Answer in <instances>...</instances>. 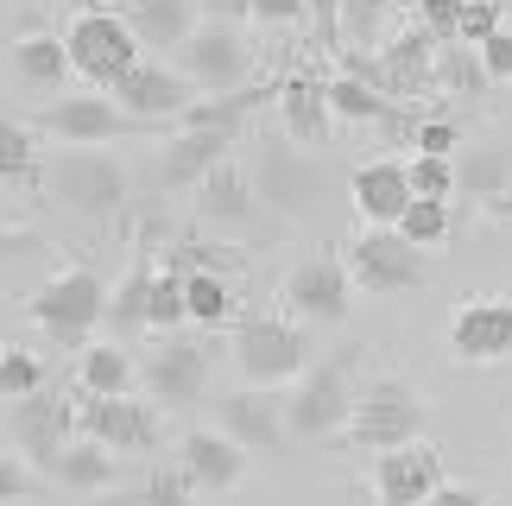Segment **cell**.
I'll return each mask as SVG.
<instances>
[{"label": "cell", "instance_id": "cell-23", "mask_svg": "<svg viewBox=\"0 0 512 506\" xmlns=\"http://www.w3.org/2000/svg\"><path fill=\"white\" fill-rule=\"evenodd\" d=\"M127 26L140 38V51H184V38L203 26V7L196 0H127Z\"/></svg>", "mask_w": 512, "mask_h": 506}, {"label": "cell", "instance_id": "cell-13", "mask_svg": "<svg viewBox=\"0 0 512 506\" xmlns=\"http://www.w3.org/2000/svg\"><path fill=\"white\" fill-rule=\"evenodd\" d=\"M215 431H228L247 456L285 450L291 431H285V399H279V386H234V393H222V399H215Z\"/></svg>", "mask_w": 512, "mask_h": 506}, {"label": "cell", "instance_id": "cell-7", "mask_svg": "<svg viewBox=\"0 0 512 506\" xmlns=\"http://www.w3.org/2000/svg\"><path fill=\"white\" fill-rule=\"evenodd\" d=\"M177 70L196 95H241L253 76V38L228 19H203L177 51Z\"/></svg>", "mask_w": 512, "mask_h": 506}, {"label": "cell", "instance_id": "cell-44", "mask_svg": "<svg viewBox=\"0 0 512 506\" xmlns=\"http://www.w3.org/2000/svg\"><path fill=\"white\" fill-rule=\"evenodd\" d=\"M38 494V475H32V462H19V456H0V506H13V500H26Z\"/></svg>", "mask_w": 512, "mask_h": 506}, {"label": "cell", "instance_id": "cell-29", "mask_svg": "<svg viewBox=\"0 0 512 506\" xmlns=\"http://www.w3.org/2000/svg\"><path fill=\"white\" fill-rule=\"evenodd\" d=\"M323 89H329V114H336V121H348V127H386L392 114H399V102H392V95H380L373 83H361V76H348V70L323 76Z\"/></svg>", "mask_w": 512, "mask_h": 506}, {"label": "cell", "instance_id": "cell-37", "mask_svg": "<svg viewBox=\"0 0 512 506\" xmlns=\"http://www.w3.org/2000/svg\"><path fill=\"white\" fill-rule=\"evenodd\" d=\"M190 475L177 469V462H159V469H152L146 481H140V494H127L121 506H190Z\"/></svg>", "mask_w": 512, "mask_h": 506}, {"label": "cell", "instance_id": "cell-38", "mask_svg": "<svg viewBox=\"0 0 512 506\" xmlns=\"http://www.w3.org/2000/svg\"><path fill=\"white\" fill-rule=\"evenodd\" d=\"M45 386V361L32 355V348H0V399H26Z\"/></svg>", "mask_w": 512, "mask_h": 506}, {"label": "cell", "instance_id": "cell-46", "mask_svg": "<svg viewBox=\"0 0 512 506\" xmlns=\"http://www.w3.org/2000/svg\"><path fill=\"white\" fill-rule=\"evenodd\" d=\"M481 64H487V76H494V83H512V32H494L481 45Z\"/></svg>", "mask_w": 512, "mask_h": 506}, {"label": "cell", "instance_id": "cell-28", "mask_svg": "<svg viewBox=\"0 0 512 506\" xmlns=\"http://www.w3.org/2000/svg\"><path fill=\"white\" fill-rule=\"evenodd\" d=\"M456 190L475 197V203L506 197V190H512V146L506 140H481V146L456 152Z\"/></svg>", "mask_w": 512, "mask_h": 506}, {"label": "cell", "instance_id": "cell-8", "mask_svg": "<svg viewBox=\"0 0 512 506\" xmlns=\"http://www.w3.org/2000/svg\"><path fill=\"white\" fill-rule=\"evenodd\" d=\"M32 127L57 146H114L121 133H152V121H133L114 95H51L32 108Z\"/></svg>", "mask_w": 512, "mask_h": 506}, {"label": "cell", "instance_id": "cell-19", "mask_svg": "<svg viewBox=\"0 0 512 506\" xmlns=\"http://www.w3.org/2000/svg\"><path fill=\"white\" fill-rule=\"evenodd\" d=\"M177 469L190 475L196 494H234L247 481V450L215 424H196V431L177 437Z\"/></svg>", "mask_w": 512, "mask_h": 506}, {"label": "cell", "instance_id": "cell-12", "mask_svg": "<svg viewBox=\"0 0 512 506\" xmlns=\"http://www.w3.org/2000/svg\"><path fill=\"white\" fill-rule=\"evenodd\" d=\"M449 355L462 367L512 361V298H462L449 310Z\"/></svg>", "mask_w": 512, "mask_h": 506}, {"label": "cell", "instance_id": "cell-40", "mask_svg": "<svg viewBox=\"0 0 512 506\" xmlns=\"http://www.w3.org/2000/svg\"><path fill=\"white\" fill-rule=\"evenodd\" d=\"M405 171H411V190L418 197H456V159H430V152H411L405 159Z\"/></svg>", "mask_w": 512, "mask_h": 506}, {"label": "cell", "instance_id": "cell-21", "mask_svg": "<svg viewBox=\"0 0 512 506\" xmlns=\"http://www.w3.org/2000/svg\"><path fill=\"white\" fill-rule=\"evenodd\" d=\"M348 197H354L361 228H399L405 209L418 203V190H411V171L399 159H367V165H354Z\"/></svg>", "mask_w": 512, "mask_h": 506}, {"label": "cell", "instance_id": "cell-20", "mask_svg": "<svg viewBox=\"0 0 512 506\" xmlns=\"http://www.w3.org/2000/svg\"><path fill=\"white\" fill-rule=\"evenodd\" d=\"M241 127H171L159 152V190H196L215 165H228Z\"/></svg>", "mask_w": 512, "mask_h": 506}, {"label": "cell", "instance_id": "cell-11", "mask_svg": "<svg viewBox=\"0 0 512 506\" xmlns=\"http://www.w3.org/2000/svg\"><path fill=\"white\" fill-rule=\"evenodd\" d=\"M7 437H13V450L32 462V469H57V456L70 450V437H76V412H70V399L64 393H51V386H38V393L26 399H13L7 405Z\"/></svg>", "mask_w": 512, "mask_h": 506}, {"label": "cell", "instance_id": "cell-30", "mask_svg": "<svg viewBox=\"0 0 512 506\" xmlns=\"http://www.w3.org/2000/svg\"><path fill=\"white\" fill-rule=\"evenodd\" d=\"M152 279H159V266H152V260H133V266H127V279L108 291V329H114V336H133V329H146Z\"/></svg>", "mask_w": 512, "mask_h": 506}, {"label": "cell", "instance_id": "cell-25", "mask_svg": "<svg viewBox=\"0 0 512 506\" xmlns=\"http://www.w3.org/2000/svg\"><path fill=\"white\" fill-rule=\"evenodd\" d=\"M7 64H13L19 83H32V89H45V95H57V89L76 76L70 45H64L57 32H26V38H13V45H7Z\"/></svg>", "mask_w": 512, "mask_h": 506}, {"label": "cell", "instance_id": "cell-33", "mask_svg": "<svg viewBox=\"0 0 512 506\" xmlns=\"http://www.w3.org/2000/svg\"><path fill=\"white\" fill-rule=\"evenodd\" d=\"M399 13V0H342V51H373Z\"/></svg>", "mask_w": 512, "mask_h": 506}, {"label": "cell", "instance_id": "cell-26", "mask_svg": "<svg viewBox=\"0 0 512 506\" xmlns=\"http://www.w3.org/2000/svg\"><path fill=\"white\" fill-rule=\"evenodd\" d=\"M133 380H140V361H133L121 342L76 348V386H83V399H127Z\"/></svg>", "mask_w": 512, "mask_h": 506}, {"label": "cell", "instance_id": "cell-39", "mask_svg": "<svg viewBox=\"0 0 512 506\" xmlns=\"http://www.w3.org/2000/svg\"><path fill=\"white\" fill-rule=\"evenodd\" d=\"M411 152H430V159H456L462 152V127L449 121V114H424L418 108V121H411Z\"/></svg>", "mask_w": 512, "mask_h": 506}, {"label": "cell", "instance_id": "cell-6", "mask_svg": "<svg viewBox=\"0 0 512 506\" xmlns=\"http://www.w3.org/2000/svg\"><path fill=\"white\" fill-rule=\"evenodd\" d=\"M247 178L260 190V209H279V216H310V209H323V190H329V171L310 159V146L285 140V133L253 152Z\"/></svg>", "mask_w": 512, "mask_h": 506}, {"label": "cell", "instance_id": "cell-3", "mask_svg": "<svg viewBox=\"0 0 512 506\" xmlns=\"http://www.w3.org/2000/svg\"><path fill=\"white\" fill-rule=\"evenodd\" d=\"M228 355L241 367V386H285L317 361V342L298 317H234Z\"/></svg>", "mask_w": 512, "mask_h": 506}, {"label": "cell", "instance_id": "cell-18", "mask_svg": "<svg viewBox=\"0 0 512 506\" xmlns=\"http://www.w3.org/2000/svg\"><path fill=\"white\" fill-rule=\"evenodd\" d=\"M76 431L95 437V443H108L114 456H140L159 443V412H152L146 399H83L76 405Z\"/></svg>", "mask_w": 512, "mask_h": 506}, {"label": "cell", "instance_id": "cell-36", "mask_svg": "<svg viewBox=\"0 0 512 506\" xmlns=\"http://www.w3.org/2000/svg\"><path fill=\"white\" fill-rule=\"evenodd\" d=\"M449 228H456V209H449L443 197H418V203H411L405 209V222H399V235L411 241V247H443L449 241Z\"/></svg>", "mask_w": 512, "mask_h": 506}, {"label": "cell", "instance_id": "cell-27", "mask_svg": "<svg viewBox=\"0 0 512 506\" xmlns=\"http://www.w3.org/2000/svg\"><path fill=\"white\" fill-rule=\"evenodd\" d=\"M114 475H121V456H114L108 443L83 437V431L70 437V450L57 456V469H51V481H57V488H70V494H108Z\"/></svg>", "mask_w": 512, "mask_h": 506}, {"label": "cell", "instance_id": "cell-34", "mask_svg": "<svg viewBox=\"0 0 512 506\" xmlns=\"http://www.w3.org/2000/svg\"><path fill=\"white\" fill-rule=\"evenodd\" d=\"M184 323H190L184 272H177V266H159V279H152V304H146V329H152V336H177Z\"/></svg>", "mask_w": 512, "mask_h": 506}, {"label": "cell", "instance_id": "cell-17", "mask_svg": "<svg viewBox=\"0 0 512 506\" xmlns=\"http://www.w3.org/2000/svg\"><path fill=\"white\" fill-rule=\"evenodd\" d=\"M108 95L133 114V121H152V127H159V121L177 127V114L196 102V89L184 83V70H177V64H152V57H140V64H133Z\"/></svg>", "mask_w": 512, "mask_h": 506}, {"label": "cell", "instance_id": "cell-24", "mask_svg": "<svg viewBox=\"0 0 512 506\" xmlns=\"http://www.w3.org/2000/svg\"><path fill=\"white\" fill-rule=\"evenodd\" d=\"M253 209H260V190H253L247 165H215L203 184H196V216H203L209 228H247Z\"/></svg>", "mask_w": 512, "mask_h": 506}, {"label": "cell", "instance_id": "cell-48", "mask_svg": "<svg viewBox=\"0 0 512 506\" xmlns=\"http://www.w3.org/2000/svg\"><path fill=\"white\" fill-rule=\"evenodd\" d=\"M19 253H38V241L19 235V228H0V260H19Z\"/></svg>", "mask_w": 512, "mask_h": 506}, {"label": "cell", "instance_id": "cell-31", "mask_svg": "<svg viewBox=\"0 0 512 506\" xmlns=\"http://www.w3.org/2000/svg\"><path fill=\"white\" fill-rule=\"evenodd\" d=\"M184 298H190V323H203V329H222V323H234V310H241L228 272H203V266L184 272Z\"/></svg>", "mask_w": 512, "mask_h": 506}, {"label": "cell", "instance_id": "cell-47", "mask_svg": "<svg viewBox=\"0 0 512 506\" xmlns=\"http://www.w3.org/2000/svg\"><path fill=\"white\" fill-rule=\"evenodd\" d=\"M424 506H487V494L475 488V481H443V488L430 494Z\"/></svg>", "mask_w": 512, "mask_h": 506}, {"label": "cell", "instance_id": "cell-1", "mask_svg": "<svg viewBox=\"0 0 512 506\" xmlns=\"http://www.w3.org/2000/svg\"><path fill=\"white\" fill-rule=\"evenodd\" d=\"M354 361H361V348H342V355H323L298 374V386H291V399H285L291 443H329V437L348 431L354 399H361L354 393Z\"/></svg>", "mask_w": 512, "mask_h": 506}, {"label": "cell", "instance_id": "cell-14", "mask_svg": "<svg viewBox=\"0 0 512 506\" xmlns=\"http://www.w3.org/2000/svg\"><path fill=\"white\" fill-rule=\"evenodd\" d=\"M354 304V279H348V260H329V253H310V260L291 266L285 279V310L298 323H342Z\"/></svg>", "mask_w": 512, "mask_h": 506}, {"label": "cell", "instance_id": "cell-41", "mask_svg": "<svg viewBox=\"0 0 512 506\" xmlns=\"http://www.w3.org/2000/svg\"><path fill=\"white\" fill-rule=\"evenodd\" d=\"M462 13H468V0H418V26L437 45H462Z\"/></svg>", "mask_w": 512, "mask_h": 506}, {"label": "cell", "instance_id": "cell-16", "mask_svg": "<svg viewBox=\"0 0 512 506\" xmlns=\"http://www.w3.org/2000/svg\"><path fill=\"white\" fill-rule=\"evenodd\" d=\"M437 488H443V450L430 437L373 456V500L380 506H424Z\"/></svg>", "mask_w": 512, "mask_h": 506}, {"label": "cell", "instance_id": "cell-35", "mask_svg": "<svg viewBox=\"0 0 512 506\" xmlns=\"http://www.w3.org/2000/svg\"><path fill=\"white\" fill-rule=\"evenodd\" d=\"M32 121H13L0 114V184H26L38 178V140H32Z\"/></svg>", "mask_w": 512, "mask_h": 506}, {"label": "cell", "instance_id": "cell-22", "mask_svg": "<svg viewBox=\"0 0 512 506\" xmlns=\"http://www.w3.org/2000/svg\"><path fill=\"white\" fill-rule=\"evenodd\" d=\"M279 121H285V140H298V146H310V152L329 146L336 114H329V89H323L317 70L285 76V89H279Z\"/></svg>", "mask_w": 512, "mask_h": 506}, {"label": "cell", "instance_id": "cell-49", "mask_svg": "<svg viewBox=\"0 0 512 506\" xmlns=\"http://www.w3.org/2000/svg\"><path fill=\"white\" fill-rule=\"evenodd\" d=\"M487 216H494V222H506V228H512V190H506V197H494V203H487Z\"/></svg>", "mask_w": 512, "mask_h": 506}, {"label": "cell", "instance_id": "cell-43", "mask_svg": "<svg viewBox=\"0 0 512 506\" xmlns=\"http://www.w3.org/2000/svg\"><path fill=\"white\" fill-rule=\"evenodd\" d=\"M241 13H253L260 26H298L310 19V0H241Z\"/></svg>", "mask_w": 512, "mask_h": 506}, {"label": "cell", "instance_id": "cell-42", "mask_svg": "<svg viewBox=\"0 0 512 506\" xmlns=\"http://www.w3.org/2000/svg\"><path fill=\"white\" fill-rule=\"evenodd\" d=\"M494 32H506V7L500 0H468V13H462V45H487Z\"/></svg>", "mask_w": 512, "mask_h": 506}, {"label": "cell", "instance_id": "cell-32", "mask_svg": "<svg viewBox=\"0 0 512 506\" xmlns=\"http://www.w3.org/2000/svg\"><path fill=\"white\" fill-rule=\"evenodd\" d=\"M487 83H494V76H487L475 45H443L437 51V95H449V102H481Z\"/></svg>", "mask_w": 512, "mask_h": 506}, {"label": "cell", "instance_id": "cell-45", "mask_svg": "<svg viewBox=\"0 0 512 506\" xmlns=\"http://www.w3.org/2000/svg\"><path fill=\"white\" fill-rule=\"evenodd\" d=\"M310 26H317V45L342 57V0H310Z\"/></svg>", "mask_w": 512, "mask_h": 506}, {"label": "cell", "instance_id": "cell-10", "mask_svg": "<svg viewBox=\"0 0 512 506\" xmlns=\"http://www.w3.org/2000/svg\"><path fill=\"white\" fill-rule=\"evenodd\" d=\"M64 45H70L76 76H83V83H95V89H114L133 64H140V38H133L127 13H102V7H89V13L70 26Z\"/></svg>", "mask_w": 512, "mask_h": 506}, {"label": "cell", "instance_id": "cell-15", "mask_svg": "<svg viewBox=\"0 0 512 506\" xmlns=\"http://www.w3.org/2000/svg\"><path fill=\"white\" fill-rule=\"evenodd\" d=\"M209 361H215L209 342L165 336V342L140 361V380H146L152 405H196V399H203V386H209Z\"/></svg>", "mask_w": 512, "mask_h": 506}, {"label": "cell", "instance_id": "cell-2", "mask_svg": "<svg viewBox=\"0 0 512 506\" xmlns=\"http://www.w3.org/2000/svg\"><path fill=\"white\" fill-rule=\"evenodd\" d=\"M26 317L38 323V336L57 348H89V336L108 323V285L95 266H64L26 298Z\"/></svg>", "mask_w": 512, "mask_h": 506}, {"label": "cell", "instance_id": "cell-4", "mask_svg": "<svg viewBox=\"0 0 512 506\" xmlns=\"http://www.w3.org/2000/svg\"><path fill=\"white\" fill-rule=\"evenodd\" d=\"M45 190L76 216H114L127 203V165L108 146H57L45 159Z\"/></svg>", "mask_w": 512, "mask_h": 506}, {"label": "cell", "instance_id": "cell-9", "mask_svg": "<svg viewBox=\"0 0 512 506\" xmlns=\"http://www.w3.org/2000/svg\"><path fill=\"white\" fill-rule=\"evenodd\" d=\"M348 279L373 291V298H392V291H418L424 285V247H411L399 228H361L348 247Z\"/></svg>", "mask_w": 512, "mask_h": 506}, {"label": "cell", "instance_id": "cell-5", "mask_svg": "<svg viewBox=\"0 0 512 506\" xmlns=\"http://www.w3.org/2000/svg\"><path fill=\"white\" fill-rule=\"evenodd\" d=\"M424 418H430V405L411 393V386L399 374H386V380H373L361 399H354V418H348V443L361 456H386V450H405V443H418L424 437Z\"/></svg>", "mask_w": 512, "mask_h": 506}]
</instances>
